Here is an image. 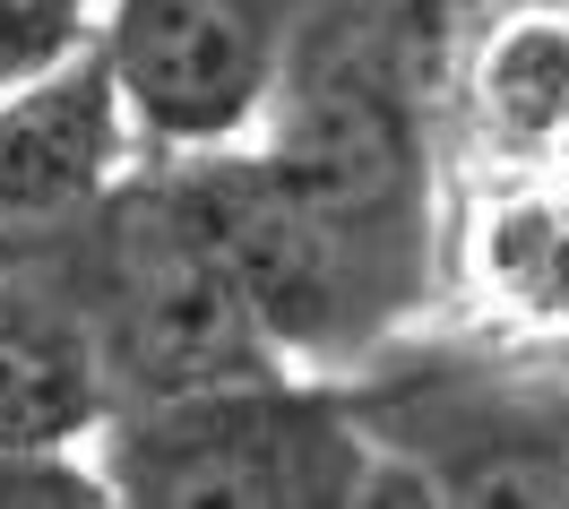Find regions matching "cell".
Masks as SVG:
<instances>
[{"instance_id":"cell-1","label":"cell","mask_w":569,"mask_h":509,"mask_svg":"<svg viewBox=\"0 0 569 509\" xmlns=\"http://www.w3.org/2000/svg\"><path fill=\"white\" fill-rule=\"evenodd\" d=\"M0 259L43 268L78 302V320L112 371V406L284 363L181 182H112L61 224L0 233Z\"/></svg>"},{"instance_id":"cell-6","label":"cell","mask_w":569,"mask_h":509,"mask_svg":"<svg viewBox=\"0 0 569 509\" xmlns=\"http://www.w3.org/2000/svg\"><path fill=\"white\" fill-rule=\"evenodd\" d=\"M121 78H112L104 36L78 61L27 78L0 96V233L61 224L87 199H104L121 173Z\"/></svg>"},{"instance_id":"cell-2","label":"cell","mask_w":569,"mask_h":509,"mask_svg":"<svg viewBox=\"0 0 569 509\" xmlns=\"http://www.w3.org/2000/svg\"><path fill=\"white\" fill-rule=\"evenodd\" d=\"M268 112H277L268 156L355 233V251L415 311L431 259V164L423 112L397 61V27L362 0H311L284 43Z\"/></svg>"},{"instance_id":"cell-8","label":"cell","mask_w":569,"mask_h":509,"mask_svg":"<svg viewBox=\"0 0 569 509\" xmlns=\"http://www.w3.org/2000/svg\"><path fill=\"white\" fill-rule=\"evenodd\" d=\"M483 121L518 147H561L569 139V18L535 9L483 36V70H475Z\"/></svg>"},{"instance_id":"cell-9","label":"cell","mask_w":569,"mask_h":509,"mask_svg":"<svg viewBox=\"0 0 569 509\" xmlns=\"http://www.w3.org/2000/svg\"><path fill=\"white\" fill-rule=\"evenodd\" d=\"M87 0H0V96L87 52Z\"/></svg>"},{"instance_id":"cell-5","label":"cell","mask_w":569,"mask_h":509,"mask_svg":"<svg viewBox=\"0 0 569 509\" xmlns=\"http://www.w3.org/2000/svg\"><path fill=\"white\" fill-rule=\"evenodd\" d=\"M311 0H112V78L164 147H224L268 112Z\"/></svg>"},{"instance_id":"cell-3","label":"cell","mask_w":569,"mask_h":509,"mask_svg":"<svg viewBox=\"0 0 569 509\" xmlns=\"http://www.w3.org/2000/svg\"><path fill=\"white\" fill-rule=\"evenodd\" d=\"M96 449L112 501L139 509H355L380 467L362 406L302 389L284 363L112 406Z\"/></svg>"},{"instance_id":"cell-10","label":"cell","mask_w":569,"mask_h":509,"mask_svg":"<svg viewBox=\"0 0 569 509\" xmlns=\"http://www.w3.org/2000/svg\"><path fill=\"white\" fill-rule=\"evenodd\" d=\"M112 475L78 449H0V509H104Z\"/></svg>"},{"instance_id":"cell-7","label":"cell","mask_w":569,"mask_h":509,"mask_svg":"<svg viewBox=\"0 0 569 509\" xmlns=\"http://www.w3.org/2000/svg\"><path fill=\"white\" fill-rule=\"evenodd\" d=\"M112 415V371L78 302L43 268L0 259V449H87Z\"/></svg>"},{"instance_id":"cell-4","label":"cell","mask_w":569,"mask_h":509,"mask_svg":"<svg viewBox=\"0 0 569 509\" xmlns=\"http://www.w3.org/2000/svg\"><path fill=\"white\" fill-rule=\"evenodd\" d=\"M173 182L190 190V208L216 233V251L233 259L250 311L277 337L284 363L293 355H311V363L320 355H355L406 311L397 286L355 251V233L328 217L268 147H250V156H233V139L190 147V164Z\"/></svg>"}]
</instances>
